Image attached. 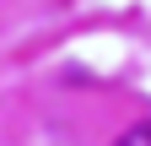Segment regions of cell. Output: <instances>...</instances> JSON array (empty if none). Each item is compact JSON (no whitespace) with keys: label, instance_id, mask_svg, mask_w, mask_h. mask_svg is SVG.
Here are the masks:
<instances>
[{"label":"cell","instance_id":"obj_1","mask_svg":"<svg viewBox=\"0 0 151 146\" xmlns=\"http://www.w3.org/2000/svg\"><path fill=\"white\" fill-rule=\"evenodd\" d=\"M113 146H151V124H129V130L113 141Z\"/></svg>","mask_w":151,"mask_h":146}]
</instances>
